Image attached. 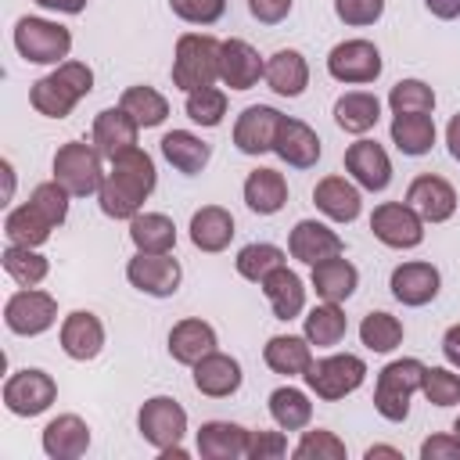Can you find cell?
<instances>
[{"label":"cell","mask_w":460,"mask_h":460,"mask_svg":"<svg viewBox=\"0 0 460 460\" xmlns=\"http://www.w3.org/2000/svg\"><path fill=\"white\" fill-rule=\"evenodd\" d=\"M155 162L147 151L129 147L119 158H111V169L104 172V183L97 190L101 198V212L111 219H133L140 212V205L147 201V194L155 190Z\"/></svg>","instance_id":"obj_1"},{"label":"cell","mask_w":460,"mask_h":460,"mask_svg":"<svg viewBox=\"0 0 460 460\" xmlns=\"http://www.w3.org/2000/svg\"><path fill=\"white\" fill-rule=\"evenodd\" d=\"M219 40L208 32H187L176 40V58H172V86L183 93L212 86L219 79Z\"/></svg>","instance_id":"obj_2"},{"label":"cell","mask_w":460,"mask_h":460,"mask_svg":"<svg viewBox=\"0 0 460 460\" xmlns=\"http://www.w3.org/2000/svg\"><path fill=\"white\" fill-rule=\"evenodd\" d=\"M420 377H424V363L420 359H395L377 374V388H374V410L399 424L410 413V395L420 392Z\"/></svg>","instance_id":"obj_3"},{"label":"cell","mask_w":460,"mask_h":460,"mask_svg":"<svg viewBox=\"0 0 460 460\" xmlns=\"http://www.w3.org/2000/svg\"><path fill=\"white\" fill-rule=\"evenodd\" d=\"M101 151L93 144L83 140H68L58 147L54 155V180L72 194V198H86L93 190H101L104 183V169H101Z\"/></svg>","instance_id":"obj_4"},{"label":"cell","mask_w":460,"mask_h":460,"mask_svg":"<svg viewBox=\"0 0 460 460\" xmlns=\"http://www.w3.org/2000/svg\"><path fill=\"white\" fill-rule=\"evenodd\" d=\"M302 377H305V385H309L320 399L338 402V399H345L349 392H356V388L363 385L367 363H363L359 356H352V352H338V356L313 359Z\"/></svg>","instance_id":"obj_5"},{"label":"cell","mask_w":460,"mask_h":460,"mask_svg":"<svg viewBox=\"0 0 460 460\" xmlns=\"http://www.w3.org/2000/svg\"><path fill=\"white\" fill-rule=\"evenodd\" d=\"M14 47L32 65H58L72 50V32L58 22H47V18H18Z\"/></svg>","instance_id":"obj_6"},{"label":"cell","mask_w":460,"mask_h":460,"mask_svg":"<svg viewBox=\"0 0 460 460\" xmlns=\"http://www.w3.org/2000/svg\"><path fill=\"white\" fill-rule=\"evenodd\" d=\"M137 428H140V435H144L158 453L176 449L180 438H183V431H187V410H183L176 399H169V395H155V399H147V402L140 406Z\"/></svg>","instance_id":"obj_7"},{"label":"cell","mask_w":460,"mask_h":460,"mask_svg":"<svg viewBox=\"0 0 460 460\" xmlns=\"http://www.w3.org/2000/svg\"><path fill=\"white\" fill-rule=\"evenodd\" d=\"M54 320H58V302H54V295L36 291V288L14 291V295L7 298V305H4V323H7V331L25 334V338L43 334L47 327H54Z\"/></svg>","instance_id":"obj_8"},{"label":"cell","mask_w":460,"mask_h":460,"mask_svg":"<svg viewBox=\"0 0 460 460\" xmlns=\"http://www.w3.org/2000/svg\"><path fill=\"white\" fill-rule=\"evenodd\" d=\"M54 399H58L54 377H50L47 370H36V367L14 370V374L7 377V385H4V406H7L11 413H18V417H36V413H43Z\"/></svg>","instance_id":"obj_9"},{"label":"cell","mask_w":460,"mask_h":460,"mask_svg":"<svg viewBox=\"0 0 460 460\" xmlns=\"http://www.w3.org/2000/svg\"><path fill=\"white\" fill-rule=\"evenodd\" d=\"M327 72L338 83H374L381 75V50L370 40H345L338 47H331L327 54Z\"/></svg>","instance_id":"obj_10"},{"label":"cell","mask_w":460,"mask_h":460,"mask_svg":"<svg viewBox=\"0 0 460 460\" xmlns=\"http://www.w3.org/2000/svg\"><path fill=\"white\" fill-rule=\"evenodd\" d=\"M370 230L388 248H417L424 241V219L406 201H385L370 216Z\"/></svg>","instance_id":"obj_11"},{"label":"cell","mask_w":460,"mask_h":460,"mask_svg":"<svg viewBox=\"0 0 460 460\" xmlns=\"http://www.w3.org/2000/svg\"><path fill=\"white\" fill-rule=\"evenodd\" d=\"M180 277H183V270H180V262H176L169 252H165V255L137 252V255L126 262V280H129L137 291L155 295V298H169V295H176Z\"/></svg>","instance_id":"obj_12"},{"label":"cell","mask_w":460,"mask_h":460,"mask_svg":"<svg viewBox=\"0 0 460 460\" xmlns=\"http://www.w3.org/2000/svg\"><path fill=\"white\" fill-rule=\"evenodd\" d=\"M280 111L270 108V104H252L237 115L234 122V144L241 155H262V151H273V140H277V129H280Z\"/></svg>","instance_id":"obj_13"},{"label":"cell","mask_w":460,"mask_h":460,"mask_svg":"<svg viewBox=\"0 0 460 460\" xmlns=\"http://www.w3.org/2000/svg\"><path fill=\"white\" fill-rule=\"evenodd\" d=\"M406 205L424 219V223H446L456 212V190L453 183H446L435 172H424L410 183L406 190Z\"/></svg>","instance_id":"obj_14"},{"label":"cell","mask_w":460,"mask_h":460,"mask_svg":"<svg viewBox=\"0 0 460 460\" xmlns=\"http://www.w3.org/2000/svg\"><path fill=\"white\" fill-rule=\"evenodd\" d=\"M288 252H291L298 262L316 266V262H323V259L341 255L345 244H341V237H338L331 226H323V223H316V219H298L295 230H291V237H288Z\"/></svg>","instance_id":"obj_15"},{"label":"cell","mask_w":460,"mask_h":460,"mask_svg":"<svg viewBox=\"0 0 460 460\" xmlns=\"http://www.w3.org/2000/svg\"><path fill=\"white\" fill-rule=\"evenodd\" d=\"M345 169L363 190H385L392 183V162L377 140H356L345 151Z\"/></svg>","instance_id":"obj_16"},{"label":"cell","mask_w":460,"mask_h":460,"mask_svg":"<svg viewBox=\"0 0 460 460\" xmlns=\"http://www.w3.org/2000/svg\"><path fill=\"white\" fill-rule=\"evenodd\" d=\"M266 72V61L259 58V50L244 40H226L219 47V79L230 90H252L259 83V75Z\"/></svg>","instance_id":"obj_17"},{"label":"cell","mask_w":460,"mask_h":460,"mask_svg":"<svg viewBox=\"0 0 460 460\" xmlns=\"http://www.w3.org/2000/svg\"><path fill=\"white\" fill-rule=\"evenodd\" d=\"M137 133H140V126H137L133 115L122 111V108H104V111H97V119H93V147H97L108 162L119 158L122 151L137 147Z\"/></svg>","instance_id":"obj_18"},{"label":"cell","mask_w":460,"mask_h":460,"mask_svg":"<svg viewBox=\"0 0 460 460\" xmlns=\"http://www.w3.org/2000/svg\"><path fill=\"white\" fill-rule=\"evenodd\" d=\"M438 284H442V277L431 262H402L392 270V280H388L392 295L402 305H428L438 295Z\"/></svg>","instance_id":"obj_19"},{"label":"cell","mask_w":460,"mask_h":460,"mask_svg":"<svg viewBox=\"0 0 460 460\" xmlns=\"http://www.w3.org/2000/svg\"><path fill=\"white\" fill-rule=\"evenodd\" d=\"M194 388L208 399H226L241 388V363L226 352H208L194 363Z\"/></svg>","instance_id":"obj_20"},{"label":"cell","mask_w":460,"mask_h":460,"mask_svg":"<svg viewBox=\"0 0 460 460\" xmlns=\"http://www.w3.org/2000/svg\"><path fill=\"white\" fill-rule=\"evenodd\" d=\"M273 151L295 165V169H313L316 158H320V137L302 122V119H280V129H277V140H273Z\"/></svg>","instance_id":"obj_21"},{"label":"cell","mask_w":460,"mask_h":460,"mask_svg":"<svg viewBox=\"0 0 460 460\" xmlns=\"http://www.w3.org/2000/svg\"><path fill=\"white\" fill-rule=\"evenodd\" d=\"M90 449V428L75 413H61L43 428V453L54 460H75Z\"/></svg>","instance_id":"obj_22"},{"label":"cell","mask_w":460,"mask_h":460,"mask_svg":"<svg viewBox=\"0 0 460 460\" xmlns=\"http://www.w3.org/2000/svg\"><path fill=\"white\" fill-rule=\"evenodd\" d=\"M61 349L72 359H93L104 349V327H101V320L93 313H86V309L68 313L65 323H61Z\"/></svg>","instance_id":"obj_23"},{"label":"cell","mask_w":460,"mask_h":460,"mask_svg":"<svg viewBox=\"0 0 460 460\" xmlns=\"http://www.w3.org/2000/svg\"><path fill=\"white\" fill-rule=\"evenodd\" d=\"M208 352H216V331H212L205 320L190 316V320L172 323V331H169V356H172L176 363L194 367V363H198L201 356H208Z\"/></svg>","instance_id":"obj_24"},{"label":"cell","mask_w":460,"mask_h":460,"mask_svg":"<svg viewBox=\"0 0 460 460\" xmlns=\"http://www.w3.org/2000/svg\"><path fill=\"white\" fill-rule=\"evenodd\" d=\"M198 453L205 460H237L248 453V431L230 420H208L198 428Z\"/></svg>","instance_id":"obj_25"},{"label":"cell","mask_w":460,"mask_h":460,"mask_svg":"<svg viewBox=\"0 0 460 460\" xmlns=\"http://www.w3.org/2000/svg\"><path fill=\"white\" fill-rule=\"evenodd\" d=\"M262 295L270 298V309L277 320H295L305 305V288H302V277L288 266H277L262 284Z\"/></svg>","instance_id":"obj_26"},{"label":"cell","mask_w":460,"mask_h":460,"mask_svg":"<svg viewBox=\"0 0 460 460\" xmlns=\"http://www.w3.org/2000/svg\"><path fill=\"white\" fill-rule=\"evenodd\" d=\"M313 201L334 223H352L359 216V205H363L359 201V190L345 176H323L316 183V190H313Z\"/></svg>","instance_id":"obj_27"},{"label":"cell","mask_w":460,"mask_h":460,"mask_svg":"<svg viewBox=\"0 0 460 460\" xmlns=\"http://www.w3.org/2000/svg\"><path fill=\"white\" fill-rule=\"evenodd\" d=\"M262 79L270 83L273 93H280V97H298V93L309 86V65H305V58H302L298 50H277V54H270V61H266Z\"/></svg>","instance_id":"obj_28"},{"label":"cell","mask_w":460,"mask_h":460,"mask_svg":"<svg viewBox=\"0 0 460 460\" xmlns=\"http://www.w3.org/2000/svg\"><path fill=\"white\" fill-rule=\"evenodd\" d=\"M54 226H58V223H54L36 201L18 205V208L7 212V219H4V234H7V241H11V244H22V248H36V244H43V241L50 237Z\"/></svg>","instance_id":"obj_29"},{"label":"cell","mask_w":460,"mask_h":460,"mask_svg":"<svg viewBox=\"0 0 460 460\" xmlns=\"http://www.w3.org/2000/svg\"><path fill=\"white\" fill-rule=\"evenodd\" d=\"M162 155H165V162L172 169H180L183 176H194V172H201L208 165L212 147L201 137H194L190 129H172V133L162 137Z\"/></svg>","instance_id":"obj_30"},{"label":"cell","mask_w":460,"mask_h":460,"mask_svg":"<svg viewBox=\"0 0 460 460\" xmlns=\"http://www.w3.org/2000/svg\"><path fill=\"white\" fill-rule=\"evenodd\" d=\"M244 201L259 216H273L288 205V180L277 169H255L244 180Z\"/></svg>","instance_id":"obj_31"},{"label":"cell","mask_w":460,"mask_h":460,"mask_svg":"<svg viewBox=\"0 0 460 460\" xmlns=\"http://www.w3.org/2000/svg\"><path fill=\"white\" fill-rule=\"evenodd\" d=\"M234 237V216L219 205H205L190 216V244L201 252H223Z\"/></svg>","instance_id":"obj_32"},{"label":"cell","mask_w":460,"mask_h":460,"mask_svg":"<svg viewBox=\"0 0 460 460\" xmlns=\"http://www.w3.org/2000/svg\"><path fill=\"white\" fill-rule=\"evenodd\" d=\"M262 359L273 374H284V377H295V374H305L309 363H313V352H309V338H295V334H273L262 349Z\"/></svg>","instance_id":"obj_33"},{"label":"cell","mask_w":460,"mask_h":460,"mask_svg":"<svg viewBox=\"0 0 460 460\" xmlns=\"http://www.w3.org/2000/svg\"><path fill=\"white\" fill-rule=\"evenodd\" d=\"M377 119H381V101L374 93H367V90H349V93H341L334 101V122L345 133H356L359 137V133L374 129Z\"/></svg>","instance_id":"obj_34"},{"label":"cell","mask_w":460,"mask_h":460,"mask_svg":"<svg viewBox=\"0 0 460 460\" xmlns=\"http://www.w3.org/2000/svg\"><path fill=\"white\" fill-rule=\"evenodd\" d=\"M129 241L137 244V252H151V255H165L176 244V226L169 216L162 212H137L129 219Z\"/></svg>","instance_id":"obj_35"},{"label":"cell","mask_w":460,"mask_h":460,"mask_svg":"<svg viewBox=\"0 0 460 460\" xmlns=\"http://www.w3.org/2000/svg\"><path fill=\"white\" fill-rule=\"evenodd\" d=\"M359 284V273L349 259L334 255V259H323L313 266V288L323 302H345Z\"/></svg>","instance_id":"obj_36"},{"label":"cell","mask_w":460,"mask_h":460,"mask_svg":"<svg viewBox=\"0 0 460 460\" xmlns=\"http://www.w3.org/2000/svg\"><path fill=\"white\" fill-rule=\"evenodd\" d=\"M29 101H32V108H36L40 115H47V119H65V115H72V108H75L83 97H79L58 72H50V75H43V79L32 83Z\"/></svg>","instance_id":"obj_37"},{"label":"cell","mask_w":460,"mask_h":460,"mask_svg":"<svg viewBox=\"0 0 460 460\" xmlns=\"http://www.w3.org/2000/svg\"><path fill=\"white\" fill-rule=\"evenodd\" d=\"M392 144L417 158V155H428L431 144H435V122L431 115H395L392 119Z\"/></svg>","instance_id":"obj_38"},{"label":"cell","mask_w":460,"mask_h":460,"mask_svg":"<svg viewBox=\"0 0 460 460\" xmlns=\"http://www.w3.org/2000/svg\"><path fill=\"white\" fill-rule=\"evenodd\" d=\"M270 417L284 431H302L313 420V402L305 399V392H298L291 385L288 388H273L270 392Z\"/></svg>","instance_id":"obj_39"},{"label":"cell","mask_w":460,"mask_h":460,"mask_svg":"<svg viewBox=\"0 0 460 460\" xmlns=\"http://www.w3.org/2000/svg\"><path fill=\"white\" fill-rule=\"evenodd\" d=\"M119 108H122V111H129V115H133V122H137V126H144V129L162 126V122H165V115H169V101H165L155 86H129V90L122 93Z\"/></svg>","instance_id":"obj_40"},{"label":"cell","mask_w":460,"mask_h":460,"mask_svg":"<svg viewBox=\"0 0 460 460\" xmlns=\"http://www.w3.org/2000/svg\"><path fill=\"white\" fill-rule=\"evenodd\" d=\"M345 331H349V323H345V313L338 309V302L313 305L309 316H305V338H309V345H320V349L338 345L345 338Z\"/></svg>","instance_id":"obj_41"},{"label":"cell","mask_w":460,"mask_h":460,"mask_svg":"<svg viewBox=\"0 0 460 460\" xmlns=\"http://www.w3.org/2000/svg\"><path fill=\"white\" fill-rule=\"evenodd\" d=\"M234 262H237V273H241L244 280L262 284L277 266H284V252H280L277 244H244Z\"/></svg>","instance_id":"obj_42"},{"label":"cell","mask_w":460,"mask_h":460,"mask_svg":"<svg viewBox=\"0 0 460 460\" xmlns=\"http://www.w3.org/2000/svg\"><path fill=\"white\" fill-rule=\"evenodd\" d=\"M359 341L370 349V352H392L399 341H402V323L392 316V313H367L363 323H359Z\"/></svg>","instance_id":"obj_43"},{"label":"cell","mask_w":460,"mask_h":460,"mask_svg":"<svg viewBox=\"0 0 460 460\" xmlns=\"http://www.w3.org/2000/svg\"><path fill=\"white\" fill-rule=\"evenodd\" d=\"M388 104H392V115H431L435 93L420 79H399L388 93Z\"/></svg>","instance_id":"obj_44"},{"label":"cell","mask_w":460,"mask_h":460,"mask_svg":"<svg viewBox=\"0 0 460 460\" xmlns=\"http://www.w3.org/2000/svg\"><path fill=\"white\" fill-rule=\"evenodd\" d=\"M4 270L11 280H18L22 288H36L43 277H47V259L36 255L32 248H22V244H11L4 252Z\"/></svg>","instance_id":"obj_45"},{"label":"cell","mask_w":460,"mask_h":460,"mask_svg":"<svg viewBox=\"0 0 460 460\" xmlns=\"http://www.w3.org/2000/svg\"><path fill=\"white\" fill-rule=\"evenodd\" d=\"M226 115V93L216 86H201L187 93V119L198 126H219Z\"/></svg>","instance_id":"obj_46"},{"label":"cell","mask_w":460,"mask_h":460,"mask_svg":"<svg viewBox=\"0 0 460 460\" xmlns=\"http://www.w3.org/2000/svg\"><path fill=\"white\" fill-rule=\"evenodd\" d=\"M420 392L435 406H453V402H460V374H453L446 367H424Z\"/></svg>","instance_id":"obj_47"},{"label":"cell","mask_w":460,"mask_h":460,"mask_svg":"<svg viewBox=\"0 0 460 460\" xmlns=\"http://www.w3.org/2000/svg\"><path fill=\"white\" fill-rule=\"evenodd\" d=\"M295 456L298 460H345V442L334 435V431H305L302 442L295 446Z\"/></svg>","instance_id":"obj_48"},{"label":"cell","mask_w":460,"mask_h":460,"mask_svg":"<svg viewBox=\"0 0 460 460\" xmlns=\"http://www.w3.org/2000/svg\"><path fill=\"white\" fill-rule=\"evenodd\" d=\"M172 14L190 22V25H212L223 18L226 11V0H169Z\"/></svg>","instance_id":"obj_49"},{"label":"cell","mask_w":460,"mask_h":460,"mask_svg":"<svg viewBox=\"0 0 460 460\" xmlns=\"http://www.w3.org/2000/svg\"><path fill=\"white\" fill-rule=\"evenodd\" d=\"M334 14L345 25H374L385 14V0H334Z\"/></svg>","instance_id":"obj_50"},{"label":"cell","mask_w":460,"mask_h":460,"mask_svg":"<svg viewBox=\"0 0 460 460\" xmlns=\"http://www.w3.org/2000/svg\"><path fill=\"white\" fill-rule=\"evenodd\" d=\"M288 453V438L280 435V431H248V453L244 456H252V460H277V456H284Z\"/></svg>","instance_id":"obj_51"},{"label":"cell","mask_w":460,"mask_h":460,"mask_svg":"<svg viewBox=\"0 0 460 460\" xmlns=\"http://www.w3.org/2000/svg\"><path fill=\"white\" fill-rule=\"evenodd\" d=\"M420 460H460V435H431L420 442Z\"/></svg>","instance_id":"obj_52"},{"label":"cell","mask_w":460,"mask_h":460,"mask_svg":"<svg viewBox=\"0 0 460 460\" xmlns=\"http://www.w3.org/2000/svg\"><path fill=\"white\" fill-rule=\"evenodd\" d=\"M248 11L262 25H277L291 14V0H248Z\"/></svg>","instance_id":"obj_53"},{"label":"cell","mask_w":460,"mask_h":460,"mask_svg":"<svg viewBox=\"0 0 460 460\" xmlns=\"http://www.w3.org/2000/svg\"><path fill=\"white\" fill-rule=\"evenodd\" d=\"M442 352L453 367H460V323H453L446 334H442Z\"/></svg>","instance_id":"obj_54"},{"label":"cell","mask_w":460,"mask_h":460,"mask_svg":"<svg viewBox=\"0 0 460 460\" xmlns=\"http://www.w3.org/2000/svg\"><path fill=\"white\" fill-rule=\"evenodd\" d=\"M424 4H428V11H431L435 18H442V22H449V18L460 14V0H424Z\"/></svg>","instance_id":"obj_55"},{"label":"cell","mask_w":460,"mask_h":460,"mask_svg":"<svg viewBox=\"0 0 460 460\" xmlns=\"http://www.w3.org/2000/svg\"><path fill=\"white\" fill-rule=\"evenodd\" d=\"M43 11H61V14H79L86 7V0H36Z\"/></svg>","instance_id":"obj_56"},{"label":"cell","mask_w":460,"mask_h":460,"mask_svg":"<svg viewBox=\"0 0 460 460\" xmlns=\"http://www.w3.org/2000/svg\"><path fill=\"white\" fill-rule=\"evenodd\" d=\"M446 144H449V155L460 162V111L449 119V126H446Z\"/></svg>","instance_id":"obj_57"},{"label":"cell","mask_w":460,"mask_h":460,"mask_svg":"<svg viewBox=\"0 0 460 460\" xmlns=\"http://www.w3.org/2000/svg\"><path fill=\"white\" fill-rule=\"evenodd\" d=\"M374 456H392V460H399L402 453L392 449V446H370V449H367V460H374Z\"/></svg>","instance_id":"obj_58"},{"label":"cell","mask_w":460,"mask_h":460,"mask_svg":"<svg viewBox=\"0 0 460 460\" xmlns=\"http://www.w3.org/2000/svg\"><path fill=\"white\" fill-rule=\"evenodd\" d=\"M453 431H456V435H460V417H456V424H453Z\"/></svg>","instance_id":"obj_59"}]
</instances>
